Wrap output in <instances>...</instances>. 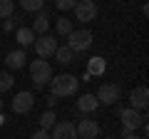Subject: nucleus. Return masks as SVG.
Returning a JSON list of instances; mask_svg holds the SVG:
<instances>
[{
	"instance_id": "f257e3e1",
	"label": "nucleus",
	"mask_w": 149,
	"mask_h": 139,
	"mask_svg": "<svg viewBox=\"0 0 149 139\" xmlns=\"http://www.w3.org/2000/svg\"><path fill=\"white\" fill-rule=\"evenodd\" d=\"M77 87H80V80L74 75H67V72L55 75V80H50V92H52V97H72L74 92H77Z\"/></svg>"
},
{
	"instance_id": "f03ea898",
	"label": "nucleus",
	"mask_w": 149,
	"mask_h": 139,
	"mask_svg": "<svg viewBox=\"0 0 149 139\" xmlns=\"http://www.w3.org/2000/svg\"><path fill=\"white\" fill-rule=\"evenodd\" d=\"M30 77L35 82V90H42L50 80H52V67L47 60H32L30 62Z\"/></svg>"
},
{
	"instance_id": "7ed1b4c3",
	"label": "nucleus",
	"mask_w": 149,
	"mask_h": 139,
	"mask_svg": "<svg viewBox=\"0 0 149 139\" xmlns=\"http://www.w3.org/2000/svg\"><path fill=\"white\" fill-rule=\"evenodd\" d=\"M119 119H122V134L124 137H127V134H134V129H139L147 122L144 112H137V109H132V107H122Z\"/></svg>"
},
{
	"instance_id": "20e7f679",
	"label": "nucleus",
	"mask_w": 149,
	"mask_h": 139,
	"mask_svg": "<svg viewBox=\"0 0 149 139\" xmlns=\"http://www.w3.org/2000/svg\"><path fill=\"white\" fill-rule=\"evenodd\" d=\"M67 47L72 50L74 55L77 52H85V50H90V45H92V40H95V35H92L90 30H87V27H82V30H72L67 35Z\"/></svg>"
},
{
	"instance_id": "39448f33",
	"label": "nucleus",
	"mask_w": 149,
	"mask_h": 139,
	"mask_svg": "<svg viewBox=\"0 0 149 139\" xmlns=\"http://www.w3.org/2000/svg\"><path fill=\"white\" fill-rule=\"evenodd\" d=\"M119 99H122V90H119L117 85H112V82H104V85H100V90H97V102H100V104L114 107Z\"/></svg>"
},
{
	"instance_id": "423d86ee",
	"label": "nucleus",
	"mask_w": 149,
	"mask_h": 139,
	"mask_svg": "<svg viewBox=\"0 0 149 139\" xmlns=\"http://www.w3.org/2000/svg\"><path fill=\"white\" fill-rule=\"evenodd\" d=\"M97 13H100V8L92 0H77V5H74V17L80 22H92L97 17Z\"/></svg>"
},
{
	"instance_id": "0eeeda50",
	"label": "nucleus",
	"mask_w": 149,
	"mask_h": 139,
	"mask_svg": "<svg viewBox=\"0 0 149 139\" xmlns=\"http://www.w3.org/2000/svg\"><path fill=\"white\" fill-rule=\"evenodd\" d=\"M13 112L15 114H27L32 107H35V95L32 92H27V90H22V92H17L15 97H13Z\"/></svg>"
},
{
	"instance_id": "6e6552de",
	"label": "nucleus",
	"mask_w": 149,
	"mask_h": 139,
	"mask_svg": "<svg viewBox=\"0 0 149 139\" xmlns=\"http://www.w3.org/2000/svg\"><path fill=\"white\" fill-rule=\"evenodd\" d=\"M32 45H35V52H37V57H40V60L52 57L55 50H57V42H55L52 35H40V38H37Z\"/></svg>"
},
{
	"instance_id": "1a4fd4ad",
	"label": "nucleus",
	"mask_w": 149,
	"mask_h": 139,
	"mask_svg": "<svg viewBox=\"0 0 149 139\" xmlns=\"http://www.w3.org/2000/svg\"><path fill=\"white\" fill-rule=\"evenodd\" d=\"M147 104H149V90H147L144 85H142V87H134L132 95H129V107L137 109V112H144Z\"/></svg>"
},
{
	"instance_id": "9d476101",
	"label": "nucleus",
	"mask_w": 149,
	"mask_h": 139,
	"mask_svg": "<svg viewBox=\"0 0 149 139\" xmlns=\"http://www.w3.org/2000/svg\"><path fill=\"white\" fill-rule=\"evenodd\" d=\"M50 139H77V129H74L72 122H57L52 127Z\"/></svg>"
},
{
	"instance_id": "9b49d317",
	"label": "nucleus",
	"mask_w": 149,
	"mask_h": 139,
	"mask_svg": "<svg viewBox=\"0 0 149 139\" xmlns=\"http://www.w3.org/2000/svg\"><path fill=\"white\" fill-rule=\"evenodd\" d=\"M74 129H77V137L80 139H95L97 134H100V124H97L95 119H82Z\"/></svg>"
},
{
	"instance_id": "f8f14e48",
	"label": "nucleus",
	"mask_w": 149,
	"mask_h": 139,
	"mask_svg": "<svg viewBox=\"0 0 149 139\" xmlns=\"http://www.w3.org/2000/svg\"><path fill=\"white\" fill-rule=\"evenodd\" d=\"M97 107H100V102H97L95 95H82L77 99V112L80 114H92V112H97Z\"/></svg>"
},
{
	"instance_id": "ddd939ff",
	"label": "nucleus",
	"mask_w": 149,
	"mask_h": 139,
	"mask_svg": "<svg viewBox=\"0 0 149 139\" xmlns=\"http://www.w3.org/2000/svg\"><path fill=\"white\" fill-rule=\"evenodd\" d=\"M107 72V62H104V57H90L87 60V75L90 77H102Z\"/></svg>"
},
{
	"instance_id": "4468645a",
	"label": "nucleus",
	"mask_w": 149,
	"mask_h": 139,
	"mask_svg": "<svg viewBox=\"0 0 149 139\" xmlns=\"http://www.w3.org/2000/svg\"><path fill=\"white\" fill-rule=\"evenodd\" d=\"M25 62H27L25 50H13V52H8V57H5V65H8L10 70H20V67H25Z\"/></svg>"
},
{
	"instance_id": "2eb2a0df",
	"label": "nucleus",
	"mask_w": 149,
	"mask_h": 139,
	"mask_svg": "<svg viewBox=\"0 0 149 139\" xmlns=\"http://www.w3.org/2000/svg\"><path fill=\"white\" fill-rule=\"evenodd\" d=\"M35 35H47V30H50V17H47V13H37L35 15V20H32V27H30Z\"/></svg>"
},
{
	"instance_id": "dca6fc26",
	"label": "nucleus",
	"mask_w": 149,
	"mask_h": 139,
	"mask_svg": "<svg viewBox=\"0 0 149 139\" xmlns=\"http://www.w3.org/2000/svg\"><path fill=\"white\" fill-rule=\"evenodd\" d=\"M15 40L20 42V47H30V45L35 42V32H32L30 27H17V32H15Z\"/></svg>"
},
{
	"instance_id": "f3484780",
	"label": "nucleus",
	"mask_w": 149,
	"mask_h": 139,
	"mask_svg": "<svg viewBox=\"0 0 149 139\" xmlns=\"http://www.w3.org/2000/svg\"><path fill=\"white\" fill-rule=\"evenodd\" d=\"M55 60H57L60 65H70V62H74V52L72 50L67 47V45H65V47H57L55 50V55H52Z\"/></svg>"
},
{
	"instance_id": "a211bd4d",
	"label": "nucleus",
	"mask_w": 149,
	"mask_h": 139,
	"mask_svg": "<svg viewBox=\"0 0 149 139\" xmlns=\"http://www.w3.org/2000/svg\"><path fill=\"white\" fill-rule=\"evenodd\" d=\"M55 30H57V35L67 38L70 32L74 30V25H72V20H70V17H57V22H55Z\"/></svg>"
},
{
	"instance_id": "6ab92c4d",
	"label": "nucleus",
	"mask_w": 149,
	"mask_h": 139,
	"mask_svg": "<svg viewBox=\"0 0 149 139\" xmlns=\"http://www.w3.org/2000/svg\"><path fill=\"white\" fill-rule=\"evenodd\" d=\"M20 8L25 13H42L45 10V0H20Z\"/></svg>"
},
{
	"instance_id": "aec40b11",
	"label": "nucleus",
	"mask_w": 149,
	"mask_h": 139,
	"mask_svg": "<svg viewBox=\"0 0 149 139\" xmlns=\"http://www.w3.org/2000/svg\"><path fill=\"white\" fill-rule=\"evenodd\" d=\"M52 127H55V109H47V112H42V114H40V129L50 132Z\"/></svg>"
},
{
	"instance_id": "412c9836",
	"label": "nucleus",
	"mask_w": 149,
	"mask_h": 139,
	"mask_svg": "<svg viewBox=\"0 0 149 139\" xmlns=\"http://www.w3.org/2000/svg\"><path fill=\"white\" fill-rule=\"evenodd\" d=\"M13 75L10 72H0V92H8V90H13Z\"/></svg>"
},
{
	"instance_id": "4be33fe9",
	"label": "nucleus",
	"mask_w": 149,
	"mask_h": 139,
	"mask_svg": "<svg viewBox=\"0 0 149 139\" xmlns=\"http://www.w3.org/2000/svg\"><path fill=\"white\" fill-rule=\"evenodd\" d=\"M15 5H13V0H0V17H10Z\"/></svg>"
},
{
	"instance_id": "5701e85b",
	"label": "nucleus",
	"mask_w": 149,
	"mask_h": 139,
	"mask_svg": "<svg viewBox=\"0 0 149 139\" xmlns=\"http://www.w3.org/2000/svg\"><path fill=\"white\" fill-rule=\"evenodd\" d=\"M74 5H77V0H55V8L57 10H74Z\"/></svg>"
},
{
	"instance_id": "b1692460",
	"label": "nucleus",
	"mask_w": 149,
	"mask_h": 139,
	"mask_svg": "<svg viewBox=\"0 0 149 139\" xmlns=\"http://www.w3.org/2000/svg\"><path fill=\"white\" fill-rule=\"evenodd\" d=\"M17 20H20V17H5V22H3V30H5V32H13V30H15V25H17Z\"/></svg>"
},
{
	"instance_id": "393cba45",
	"label": "nucleus",
	"mask_w": 149,
	"mask_h": 139,
	"mask_svg": "<svg viewBox=\"0 0 149 139\" xmlns=\"http://www.w3.org/2000/svg\"><path fill=\"white\" fill-rule=\"evenodd\" d=\"M30 139H50V132H45V129H37V132L32 134Z\"/></svg>"
},
{
	"instance_id": "a878e982",
	"label": "nucleus",
	"mask_w": 149,
	"mask_h": 139,
	"mask_svg": "<svg viewBox=\"0 0 149 139\" xmlns=\"http://www.w3.org/2000/svg\"><path fill=\"white\" fill-rule=\"evenodd\" d=\"M124 139H139V137H137V134H127V137H124Z\"/></svg>"
},
{
	"instance_id": "bb28decb",
	"label": "nucleus",
	"mask_w": 149,
	"mask_h": 139,
	"mask_svg": "<svg viewBox=\"0 0 149 139\" xmlns=\"http://www.w3.org/2000/svg\"><path fill=\"white\" fill-rule=\"evenodd\" d=\"M0 124H5V117H3V114H0Z\"/></svg>"
},
{
	"instance_id": "cd10ccee",
	"label": "nucleus",
	"mask_w": 149,
	"mask_h": 139,
	"mask_svg": "<svg viewBox=\"0 0 149 139\" xmlns=\"http://www.w3.org/2000/svg\"><path fill=\"white\" fill-rule=\"evenodd\" d=\"M0 109H3V99H0Z\"/></svg>"
}]
</instances>
